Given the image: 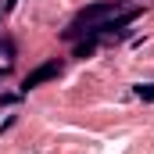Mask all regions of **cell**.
<instances>
[{"instance_id": "cell-4", "label": "cell", "mask_w": 154, "mask_h": 154, "mask_svg": "<svg viewBox=\"0 0 154 154\" xmlns=\"http://www.w3.org/2000/svg\"><path fill=\"white\" fill-rule=\"evenodd\" d=\"M133 93H136L143 104H154V82H140V86H133Z\"/></svg>"}, {"instance_id": "cell-3", "label": "cell", "mask_w": 154, "mask_h": 154, "mask_svg": "<svg viewBox=\"0 0 154 154\" xmlns=\"http://www.w3.org/2000/svg\"><path fill=\"white\" fill-rule=\"evenodd\" d=\"M100 47V39H93V36H86V39H75V57H90L93 50Z\"/></svg>"}, {"instance_id": "cell-1", "label": "cell", "mask_w": 154, "mask_h": 154, "mask_svg": "<svg viewBox=\"0 0 154 154\" xmlns=\"http://www.w3.org/2000/svg\"><path fill=\"white\" fill-rule=\"evenodd\" d=\"M118 11H125V0H100V4L82 7V11L75 14V22L65 29V39H72V43H75V36L82 32V29H90V25H97V22L111 18V14H118Z\"/></svg>"}, {"instance_id": "cell-2", "label": "cell", "mask_w": 154, "mask_h": 154, "mask_svg": "<svg viewBox=\"0 0 154 154\" xmlns=\"http://www.w3.org/2000/svg\"><path fill=\"white\" fill-rule=\"evenodd\" d=\"M61 57H50V61H43L39 68H32L29 75L22 79V93H29V90H36V86H43V82H50V79H57L61 75Z\"/></svg>"}, {"instance_id": "cell-5", "label": "cell", "mask_w": 154, "mask_h": 154, "mask_svg": "<svg viewBox=\"0 0 154 154\" xmlns=\"http://www.w3.org/2000/svg\"><path fill=\"white\" fill-rule=\"evenodd\" d=\"M18 7V0H4V11H14Z\"/></svg>"}]
</instances>
